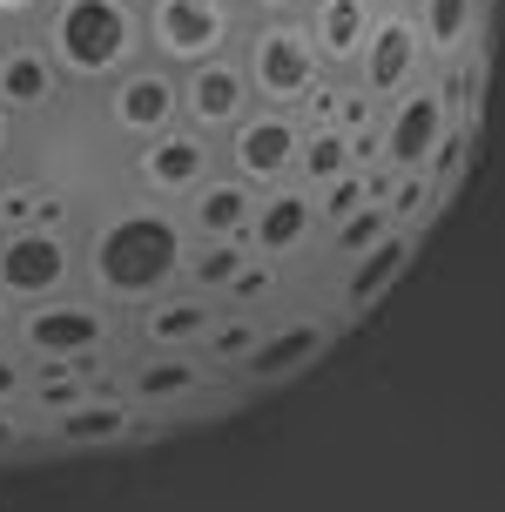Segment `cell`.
Returning a JSON list of instances; mask_svg holds the SVG:
<instances>
[{"label": "cell", "instance_id": "cell-1", "mask_svg": "<svg viewBox=\"0 0 505 512\" xmlns=\"http://www.w3.org/2000/svg\"><path fill=\"white\" fill-rule=\"evenodd\" d=\"M189 223H182V209L169 203H122L108 209L95 230L81 236V290L101 297L108 310H135L162 304V297H176L182 290V270H189Z\"/></svg>", "mask_w": 505, "mask_h": 512}, {"label": "cell", "instance_id": "cell-2", "mask_svg": "<svg viewBox=\"0 0 505 512\" xmlns=\"http://www.w3.org/2000/svg\"><path fill=\"white\" fill-rule=\"evenodd\" d=\"M34 34L68 75V88H108L149 54V21L135 0H48Z\"/></svg>", "mask_w": 505, "mask_h": 512}, {"label": "cell", "instance_id": "cell-3", "mask_svg": "<svg viewBox=\"0 0 505 512\" xmlns=\"http://www.w3.org/2000/svg\"><path fill=\"white\" fill-rule=\"evenodd\" d=\"M34 371L41 364H81V358H115L122 351V310L101 297H48V304L14 310V337H7Z\"/></svg>", "mask_w": 505, "mask_h": 512}, {"label": "cell", "instance_id": "cell-4", "mask_svg": "<svg viewBox=\"0 0 505 512\" xmlns=\"http://www.w3.org/2000/svg\"><path fill=\"white\" fill-rule=\"evenodd\" d=\"M243 75L256 88V108H283V115H303V102L330 81L324 54L310 48V27L303 21H250L243 34Z\"/></svg>", "mask_w": 505, "mask_h": 512}, {"label": "cell", "instance_id": "cell-5", "mask_svg": "<svg viewBox=\"0 0 505 512\" xmlns=\"http://www.w3.org/2000/svg\"><path fill=\"white\" fill-rule=\"evenodd\" d=\"M142 21H149V54L176 75L236 54L243 34H250V14L236 0H149Z\"/></svg>", "mask_w": 505, "mask_h": 512}, {"label": "cell", "instance_id": "cell-6", "mask_svg": "<svg viewBox=\"0 0 505 512\" xmlns=\"http://www.w3.org/2000/svg\"><path fill=\"white\" fill-rule=\"evenodd\" d=\"M81 283V236L75 230H0V297L7 304H48L75 297Z\"/></svg>", "mask_w": 505, "mask_h": 512}, {"label": "cell", "instance_id": "cell-7", "mask_svg": "<svg viewBox=\"0 0 505 512\" xmlns=\"http://www.w3.org/2000/svg\"><path fill=\"white\" fill-rule=\"evenodd\" d=\"M216 169H223V142L196 135L189 122L169 128V135L135 142V155H128V176H135V189H142L149 203H169V209H182V203L202 189V182L216 176Z\"/></svg>", "mask_w": 505, "mask_h": 512}, {"label": "cell", "instance_id": "cell-8", "mask_svg": "<svg viewBox=\"0 0 505 512\" xmlns=\"http://www.w3.org/2000/svg\"><path fill=\"white\" fill-rule=\"evenodd\" d=\"M101 122L115 135H128V142H149V135L182 128V75L162 68L155 54H142L128 75H115L101 88Z\"/></svg>", "mask_w": 505, "mask_h": 512}, {"label": "cell", "instance_id": "cell-9", "mask_svg": "<svg viewBox=\"0 0 505 512\" xmlns=\"http://www.w3.org/2000/svg\"><path fill=\"white\" fill-rule=\"evenodd\" d=\"M431 75H438V68H431L425 34H418V21H411V7H404V0H384L378 34H371V48H364V61H357L351 81L378 108H391L404 88H418V81H431Z\"/></svg>", "mask_w": 505, "mask_h": 512}, {"label": "cell", "instance_id": "cell-10", "mask_svg": "<svg viewBox=\"0 0 505 512\" xmlns=\"http://www.w3.org/2000/svg\"><path fill=\"white\" fill-rule=\"evenodd\" d=\"M297 162H303V122L283 115V108H256L250 122L223 142V169L243 176L250 189H283V182H297Z\"/></svg>", "mask_w": 505, "mask_h": 512}, {"label": "cell", "instance_id": "cell-11", "mask_svg": "<svg viewBox=\"0 0 505 512\" xmlns=\"http://www.w3.org/2000/svg\"><path fill=\"white\" fill-rule=\"evenodd\" d=\"M445 135H452V108H445V88L431 75L384 108V169L391 176H425Z\"/></svg>", "mask_w": 505, "mask_h": 512}, {"label": "cell", "instance_id": "cell-12", "mask_svg": "<svg viewBox=\"0 0 505 512\" xmlns=\"http://www.w3.org/2000/svg\"><path fill=\"white\" fill-rule=\"evenodd\" d=\"M256 115V88L243 75V54H223V61H202L182 75V122L209 135V142H229L236 128Z\"/></svg>", "mask_w": 505, "mask_h": 512}, {"label": "cell", "instance_id": "cell-13", "mask_svg": "<svg viewBox=\"0 0 505 512\" xmlns=\"http://www.w3.org/2000/svg\"><path fill=\"white\" fill-rule=\"evenodd\" d=\"M337 331H344V317H337V310H324V317H283V324H263L256 351L243 358V371H236V384L270 391V384L297 378V371H310V364L337 344Z\"/></svg>", "mask_w": 505, "mask_h": 512}, {"label": "cell", "instance_id": "cell-14", "mask_svg": "<svg viewBox=\"0 0 505 512\" xmlns=\"http://www.w3.org/2000/svg\"><path fill=\"white\" fill-rule=\"evenodd\" d=\"M250 256L263 263H297L310 243H324V223H317V189L303 182H283V189H263L256 203V223H250Z\"/></svg>", "mask_w": 505, "mask_h": 512}, {"label": "cell", "instance_id": "cell-15", "mask_svg": "<svg viewBox=\"0 0 505 512\" xmlns=\"http://www.w3.org/2000/svg\"><path fill=\"white\" fill-rule=\"evenodd\" d=\"M61 95H68V75L54 68L41 34H14V48L0 54V108L14 122H34V115H54Z\"/></svg>", "mask_w": 505, "mask_h": 512}, {"label": "cell", "instance_id": "cell-16", "mask_svg": "<svg viewBox=\"0 0 505 512\" xmlns=\"http://www.w3.org/2000/svg\"><path fill=\"white\" fill-rule=\"evenodd\" d=\"M209 364L196 351H135L122 371V398L135 411H162V405H196L209 391Z\"/></svg>", "mask_w": 505, "mask_h": 512}, {"label": "cell", "instance_id": "cell-17", "mask_svg": "<svg viewBox=\"0 0 505 512\" xmlns=\"http://www.w3.org/2000/svg\"><path fill=\"white\" fill-rule=\"evenodd\" d=\"M378 14L384 0H310V14H303V27H310V48L324 54L330 75H357V61H364V48H371V34H378Z\"/></svg>", "mask_w": 505, "mask_h": 512}, {"label": "cell", "instance_id": "cell-18", "mask_svg": "<svg viewBox=\"0 0 505 512\" xmlns=\"http://www.w3.org/2000/svg\"><path fill=\"white\" fill-rule=\"evenodd\" d=\"M411 256H418V230H391L378 250L351 256V263H337L344 277H337V317H364L371 304H384L398 277L411 270Z\"/></svg>", "mask_w": 505, "mask_h": 512}, {"label": "cell", "instance_id": "cell-19", "mask_svg": "<svg viewBox=\"0 0 505 512\" xmlns=\"http://www.w3.org/2000/svg\"><path fill=\"white\" fill-rule=\"evenodd\" d=\"M223 297H202V290H176L162 304L135 310V351H202V337L216 331Z\"/></svg>", "mask_w": 505, "mask_h": 512}, {"label": "cell", "instance_id": "cell-20", "mask_svg": "<svg viewBox=\"0 0 505 512\" xmlns=\"http://www.w3.org/2000/svg\"><path fill=\"white\" fill-rule=\"evenodd\" d=\"M411 21L425 34L431 68H452L465 54L485 48V21H492V0H404Z\"/></svg>", "mask_w": 505, "mask_h": 512}, {"label": "cell", "instance_id": "cell-21", "mask_svg": "<svg viewBox=\"0 0 505 512\" xmlns=\"http://www.w3.org/2000/svg\"><path fill=\"white\" fill-rule=\"evenodd\" d=\"M256 203H263V189H250L243 176H229V169H216V176L202 182L196 196L182 203V223H189V236H223V243H243L256 223Z\"/></svg>", "mask_w": 505, "mask_h": 512}, {"label": "cell", "instance_id": "cell-22", "mask_svg": "<svg viewBox=\"0 0 505 512\" xmlns=\"http://www.w3.org/2000/svg\"><path fill=\"white\" fill-rule=\"evenodd\" d=\"M142 432L149 425H142V411L128 405L122 391H95L88 405L41 425V438H54V445H122V438H142Z\"/></svg>", "mask_w": 505, "mask_h": 512}, {"label": "cell", "instance_id": "cell-23", "mask_svg": "<svg viewBox=\"0 0 505 512\" xmlns=\"http://www.w3.org/2000/svg\"><path fill=\"white\" fill-rule=\"evenodd\" d=\"M0 230H68V189L0 176Z\"/></svg>", "mask_w": 505, "mask_h": 512}, {"label": "cell", "instance_id": "cell-24", "mask_svg": "<svg viewBox=\"0 0 505 512\" xmlns=\"http://www.w3.org/2000/svg\"><path fill=\"white\" fill-rule=\"evenodd\" d=\"M250 263V243H223V236H196L189 243V270H182V290H202V297H223L236 270Z\"/></svg>", "mask_w": 505, "mask_h": 512}, {"label": "cell", "instance_id": "cell-25", "mask_svg": "<svg viewBox=\"0 0 505 512\" xmlns=\"http://www.w3.org/2000/svg\"><path fill=\"white\" fill-rule=\"evenodd\" d=\"M263 324H270V317H256V310H229V304H223V317H216V331L202 337L196 358L209 364V371H243V358L256 351V337H263Z\"/></svg>", "mask_w": 505, "mask_h": 512}, {"label": "cell", "instance_id": "cell-26", "mask_svg": "<svg viewBox=\"0 0 505 512\" xmlns=\"http://www.w3.org/2000/svg\"><path fill=\"white\" fill-rule=\"evenodd\" d=\"M357 155H351V135L344 128H303V162H297V182L303 189H324V182L351 176Z\"/></svg>", "mask_w": 505, "mask_h": 512}, {"label": "cell", "instance_id": "cell-27", "mask_svg": "<svg viewBox=\"0 0 505 512\" xmlns=\"http://www.w3.org/2000/svg\"><path fill=\"white\" fill-rule=\"evenodd\" d=\"M391 230H398V223H391V209H384V203H364L357 216H344L337 230H324V250H330V263H351V256L378 250Z\"/></svg>", "mask_w": 505, "mask_h": 512}, {"label": "cell", "instance_id": "cell-28", "mask_svg": "<svg viewBox=\"0 0 505 512\" xmlns=\"http://www.w3.org/2000/svg\"><path fill=\"white\" fill-rule=\"evenodd\" d=\"M438 88H445V108H452L458 128H479V102H485V48L438 68Z\"/></svg>", "mask_w": 505, "mask_h": 512}, {"label": "cell", "instance_id": "cell-29", "mask_svg": "<svg viewBox=\"0 0 505 512\" xmlns=\"http://www.w3.org/2000/svg\"><path fill=\"white\" fill-rule=\"evenodd\" d=\"M438 203H445V189L431 176H391V189H384L391 223H398V230H418V236H425V223L438 216Z\"/></svg>", "mask_w": 505, "mask_h": 512}, {"label": "cell", "instance_id": "cell-30", "mask_svg": "<svg viewBox=\"0 0 505 512\" xmlns=\"http://www.w3.org/2000/svg\"><path fill=\"white\" fill-rule=\"evenodd\" d=\"M277 290H283V263H263V256H250V263L236 270V283L223 290V304H229V310H256V317H263V304H270Z\"/></svg>", "mask_w": 505, "mask_h": 512}, {"label": "cell", "instance_id": "cell-31", "mask_svg": "<svg viewBox=\"0 0 505 512\" xmlns=\"http://www.w3.org/2000/svg\"><path fill=\"white\" fill-rule=\"evenodd\" d=\"M472 142H479V128H458V122H452V135L438 142V155H431V169H425V176L438 182L445 196H452L458 182H465V162H472Z\"/></svg>", "mask_w": 505, "mask_h": 512}, {"label": "cell", "instance_id": "cell-32", "mask_svg": "<svg viewBox=\"0 0 505 512\" xmlns=\"http://www.w3.org/2000/svg\"><path fill=\"white\" fill-rule=\"evenodd\" d=\"M27 391H34V364H27L14 344H0V405L27 411Z\"/></svg>", "mask_w": 505, "mask_h": 512}, {"label": "cell", "instance_id": "cell-33", "mask_svg": "<svg viewBox=\"0 0 505 512\" xmlns=\"http://www.w3.org/2000/svg\"><path fill=\"white\" fill-rule=\"evenodd\" d=\"M27 438H41V425H34L27 411H7V405H0V459H7V452H21Z\"/></svg>", "mask_w": 505, "mask_h": 512}, {"label": "cell", "instance_id": "cell-34", "mask_svg": "<svg viewBox=\"0 0 505 512\" xmlns=\"http://www.w3.org/2000/svg\"><path fill=\"white\" fill-rule=\"evenodd\" d=\"M250 21H303L310 14V0H236Z\"/></svg>", "mask_w": 505, "mask_h": 512}, {"label": "cell", "instance_id": "cell-35", "mask_svg": "<svg viewBox=\"0 0 505 512\" xmlns=\"http://www.w3.org/2000/svg\"><path fill=\"white\" fill-rule=\"evenodd\" d=\"M41 14H48V0H0V21L14 27V34H21V27H34Z\"/></svg>", "mask_w": 505, "mask_h": 512}, {"label": "cell", "instance_id": "cell-36", "mask_svg": "<svg viewBox=\"0 0 505 512\" xmlns=\"http://www.w3.org/2000/svg\"><path fill=\"white\" fill-rule=\"evenodd\" d=\"M14 149H21V122H14V115L0 108V169L14 162Z\"/></svg>", "mask_w": 505, "mask_h": 512}, {"label": "cell", "instance_id": "cell-37", "mask_svg": "<svg viewBox=\"0 0 505 512\" xmlns=\"http://www.w3.org/2000/svg\"><path fill=\"white\" fill-rule=\"evenodd\" d=\"M14 310H21V304H7V297H0V344L14 337Z\"/></svg>", "mask_w": 505, "mask_h": 512}, {"label": "cell", "instance_id": "cell-38", "mask_svg": "<svg viewBox=\"0 0 505 512\" xmlns=\"http://www.w3.org/2000/svg\"><path fill=\"white\" fill-rule=\"evenodd\" d=\"M7 48H14V27H7V21H0V54H7Z\"/></svg>", "mask_w": 505, "mask_h": 512}, {"label": "cell", "instance_id": "cell-39", "mask_svg": "<svg viewBox=\"0 0 505 512\" xmlns=\"http://www.w3.org/2000/svg\"><path fill=\"white\" fill-rule=\"evenodd\" d=\"M135 7H149V0H135Z\"/></svg>", "mask_w": 505, "mask_h": 512}]
</instances>
